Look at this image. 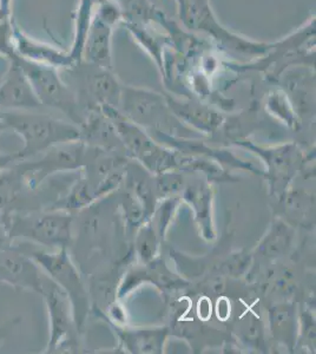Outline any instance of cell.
Returning <instances> with one entry per match:
<instances>
[{
	"mask_svg": "<svg viewBox=\"0 0 316 354\" xmlns=\"http://www.w3.org/2000/svg\"><path fill=\"white\" fill-rule=\"evenodd\" d=\"M0 113L8 129L13 130L23 138L24 147L18 151L19 161L45 153L62 143L76 141L80 136V131L75 125L44 113L28 110H8Z\"/></svg>",
	"mask_w": 316,
	"mask_h": 354,
	"instance_id": "6da1fadb",
	"label": "cell"
},
{
	"mask_svg": "<svg viewBox=\"0 0 316 354\" xmlns=\"http://www.w3.org/2000/svg\"><path fill=\"white\" fill-rule=\"evenodd\" d=\"M177 12L185 28L203 33L221 48L242 56L260 58L268 53L274 43L252 41L224 28L212 10L210 0H175Z\"/></svg>",
	"mask_w": 316,
	"mask_h": 354,
	"instance_id": "7a4b0ae2",
	"label": "cell"
},
{
	"mask_svg": "<svg viewBox=\"0 0 316 354\" xmlns=\"http://www.w3.org/2000/svg\"><path fill=\"white\" fill-rule=\"evenodd\" d=\"M8 238L64 248L71 236V218L63 213L11 214L5 218Z\"/></svg>",
	"mask_w": 316,
	"mask_h": 354,
	"instance_id": "3957f363",
	"label": "cell"
},
{
	"mask_svg": "<svg viewBox=\"0 0 316 354\" xmlns=\"http://www.w3.org/2000/svg\"><path fill=\"white\" fill-rule=\"evenodd\" d=\"M17 62L28 77L41 106L63 111L73 121H80L77 113L78 98L71 86L60 76L59 70L48 65L36 64L16 56Z\"/></svg>",
	"mask_w": 316,
	"mask_h": 354,
	"instance_id": "277c9868",
	"label": "cell"
},
{
	"mask_svg": "<svg viewBox=\"0 0 316 354\" xmlns=\"http://www.w3.org/2000/svg\"><path fill=\"white\" fill-rule=\"evenodd\" d=\"M65 70L71 75L73 81L82 84L83 91L95 98L102 106H110L120 102L122 85L110 68L80 61Z\"/></svg>",
	"mask_w": 316,
	"mask_h": 354,
	"instance_id": "5b68a950",
	"label": "cell"
},
{
	"mask_svg": "<svg viewBox=\"0 0 316 354\" xmlns=\"http://www.w3.org/2000/svg\"><path fill=\"white\" fill-rule=\"evenodd\" d=\"M0 281L17 290H33L40 295L44 292L39 266L19 250H0Z\"/></svg>",
	"mask_w": 316,
	"mask_h": 354,
	"instance_id": "8992f818",
	"label": "cell"
},
{
	"mask_svg": "<svg viewBox=\"0 0 316 354\" xmlns=\"http://www.w3.org/2000/svg\"><path fill=\"white\" fill-rule=\"evenodd\" d=\"M13 41L17 56L25 61L32 62L36 64L48 65L58 70H65L75 64L68 50L28 36L17 23Z\"/></svg>",
	"mask_w": 316,
	"mask_h": 354,
	"instance_id": "52a82bcc",
	"label": "cell"
},
{
	"mask_svg": "<svg viewBox=\"0 0 316 354\" xmlns=\"http://www.w3.org/2000/svg\"><path fill=\"white\" fill-rule=\"evenodd\" d=\"M8 73L0 82V108L8 110H33L41 108L28 77L16 57L8 61Z\"/></svg>",
	"mask_w": 316,
	"mask_h": 354,
	"instance_id": "ba28073f",
	"label": "cell"
},
{
	"mask_svg": "<svg viewBox=\"0 0 316 354\" xmlns=\"http://www.w3.org/2000/svg\"><path fill=\"white\" fill-rule=\"evenodd\" d=\"M115 26L100 19L93 12V21L83 48V61L102 68H113L112 35Z\"/></svg>",
	"mask_w": 316,
	"mask_h": 354,
	"instance_id": "9c48e42d",
	"label": "cell"
},
{
	"mask_svg": "<svg viewBox=\"0 0 316 354\" xmlns=\"http://www.w3.org/2000/svg\"><path fill=\"white\" fill-rule=\"evenodd\" d=\"M41 297L46 301L50 324H51V330H50L51 337L48 342V352H53L64 344L65 338L68 337V330H70V322H68L64 300L56 287L46 288L45 286Z\"/></svg>",
	"mask_w": 316,
	"mask_h": 354,
	"instance_id": "30bf717a",
	"label": "cell"
},
{
	"mask_svg": "<svg viewBox=\"0 0 316 354\" xmlns=\"http://www.w3.org/2000/svg\"><path fill=\"white\" fill-rule=\"evenodd\" d=\"M97 0H80L75 17V28L71 48L68 50L73 63L83 61V48L88 36L89 28L93 21Z\"/></svg>",
	"mask_w": 316,
	"mask_h": 354,
	"instance_id": "8fae6325",
	"label": "cell"
},
{
	"mask_svg": "<svg viewBox=\"0 0 316 354\" xmlns=\"http://www.w3.org/2000/svg\"><path fill=\"white\" fill-rule=\"evenodd\" d=\"M13 0H0V55L8 61L16 57L15 50V26L12 15Z\"/></svg>",
	"mask_w": 316,
	"mask_h": 354,
	"instance_id": "7c38bea8",
	"label": "cell"
},
{
	"mask_svg": "<svg viewBox=\"0 0 316 354\" xmlns=\"http://www.w3.org/2000/svg\"><path fill=\"white\" fill-rule=\"evenodd\" d=\"M17 162H19L18 151L12 153H0V173H3Z\"/></svg>",
	"mask_w": 316,
	"mask_h": 354,
	"instance_id": "4fadbf2b",
	"label": "cell"
},
{
	"mask_svg": "<svg viewBox=\"0 0 316 354\" xmlns=\"http://www.w3.org/2000/svg\"><path fill=\"white\" fill-rule=\"evenodd\" d=\"M8 330H10V326H8V324H5L4 326H0V344L4 342L5 337H6Z\"/></svg>",
	"mask_w": 316,
	"mask_h": 354,
	"instance_id": "5bb4252c",
	"label": "cell"
},
{
	"mask_svg": "<svg viewBox=\"0 0 316 354\" xmlns=\"http://www.w3.org/2000/svg\"><path fill=\"white\" fill-rule=\"evenodd\" d=\"M5 130H8V127H6V123H5L4 118L1 117V113H0V133L5 131Z\"/></svg>",
	"mask_w": 316,
	"mask_h": 354,
	"instance_id": "9a60e30c",
	"label": "cell"
},
{
	"mask_svg": "<svg viewBox=\"0 0 316 354\" xmlns=\"http://www.w3.org/2000/svg\"><path fill=\"white\" fill-rule=\"evenodd\" d=\"M115 1L118 3V5H120V8H123L124 6H127V5L132 3V1H135V0H115Z\"/></svg>",
	"mask_w": 316,
	"mask_h": 354,
	"instance_id": "2e32d148",
	"label": "cell"
}]
</instances>
